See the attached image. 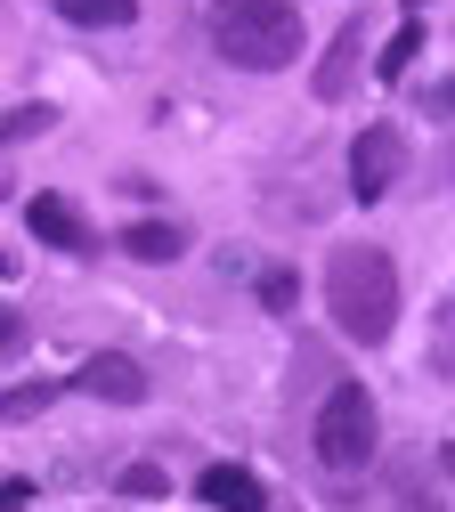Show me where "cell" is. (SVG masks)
Instances as JSON below:
<instances>
[{
	"label": "cell",
	"instance_id": "8992f818",
	"mask_svg": "<svg viewBox=\"0 0 455 512\" xmlns=\"http://www.w3.org/2000/svg\"><path fill=\"white\" fill-rule=\"evenodd\" d=\"M358 49H366V17H350V25L334 33V49L317 57V82H309V90H317L325 106H334V98H350V90H358Z\"/></svg>",
	"mask_w": 455,
	"mask_h": 512
},
{
	"label": "cell",
	"instance_id": "44dd1931",
	"mask_svg": "<svg viewBox=\"0 0 455 512\" xmlns=\"http://www.w3.org/2000/svg\"><path fill=\"white\" fill-rule=\"evenodd\" d=\"M0 187H9V171H0Z\"/></svg>",
	"mask_w": 455,
	"mask_h": 512
},
{
	"label": "cell",
	"instance_id": "9c48e42d",
	"mask_svg": "<svg viewBox=\"0 0 455 512\" xmlns=\"http://www.w3.org/2000/svg\"><path fill=\"white\" fill-rule=\"evenodd\" d=\"M122 252H130V261H179L187 236H179L171 220H130V228H122Z\"/></svg>",
	"mask_w": 455,
	"mask_h": 512
},
{
	"label": "cell",
	"instance_id": "7a4b0ae2",
	"mask_svg": "<svg viewBox=\"0 0 455 512\" xmlns=\"http://www.w3.org/2000/svg\"><path fill=\"white\" fill-rule=\"evenodd\" d=\"M212 49L244 74H285L301 57V17L285 0H212Z\"/></svg>",
	"mask_w": 455,
	"mask_h": 512
},
{
	"label": "cell",
	"instance_id": "ac0fdd59",
	"mask_svg": "<svg viewBox=\"0 0 455 512\" xmlns=\"http://www.w3.org/2000/svg\"><path fill=\"white\" fill-rule=\"evenodd\" d=\"M25 496H33V488H25V480H9V488H0V512H25Z\"/></svg>",
	"mask_w": 455,
	"mask_h": 512
},
{
	"label": "cell",
	"instance_id": "52a82bcc",
	"mask_svg": "<svg viewBox=\"0 0 455 512\" xmlns=\"http://www.w3.org/2000/svg\"><path fill=\"white\" fill-rule=\"evenodd\" d=\"M195 496L220 504V512H269V488H260V472H244V464H212V472H195Z\"/></svg>",
	"mask_w": 455,
	"mask_h": 512
},
{
	"label": "cell",
	"instance_id": "3957f363",
	"mask_svg": "<svg viewBox=\"0 0 455 512\" xmlns=\"http://www.w3.org/2000/svg\"><path fill=\"white\" fill-rule=\"evenodd\" d=\"M374 439H382L374 391H366V382H334L325 407H317V464L325 472H366L374 464Z\"/></svg>",
	"mask_w": 455,
	"mask_h": 512
},
{
	"label": "cell",
	"instance_id": "4fadbf2b",
	"mask_svg": "<svg viewBox=\"0 0 455 512\" xmlns=\"http://www.w3.org/2000/svg\"><path fill=\"white\" fill-rule=\"evenodd\" d=\"M415 49H423V25H415V17H407V25H399V33H390V49H382V82H399V74H407V66H415Z\"/></svg>",
	"mask_w": 455,
	"mask_h": 512
},
{
	"label": "cell",
	"instance_id": "5bb4252c",
	"mask_svg": "<svg viewBox=\"0 0 455 512\" xmlns=\"http://www.w3.org/2000/svg\"><path fill=\"white\" fill-rule=\"evenodd\" d=\"M260 301H269V309H293V301H301V277H293V269H260Z\"/></svg>",
	"mask_w": 455,
	"mask_h": 512
},
{
	"label": "cell",
	"instance_id": "9a60e30c",
	"mask_svg": "<svg viewBox=\"0 0 455 512\" xmlns=\"http://www.w3.org/2000/svg\"><path fill=\"white\" fill-rule=\"evenodd\" d=\"M49 399H57V382H33V391H9V399H0V415L17 423V415H41Z\"/></svg>",
	"mask_w": 455,
	"mask_h": 512
},
{
	"label": "cell",
	"instance_id": "ba28073f",
	"mask_svg": "<svg viewBox=\"0 0 455 512\" xmlns=\"http://www.w3.org/2000/svg\"><path fill=\"white\" fill-rule=\"evenodd\" d=\"M25 220H33V236H41V244H57V252H90V220L65 204V196H33V204H25Z\"/></svg>",
	"mask_w": 455,
	"mask_h": 512
},
{
	"label": "cell",
	"instance_id": "30bf717a",
	"mask_svg": "<svg viewBox=\"0 0 455 512\" xmlns=\"http://www.w3.org/2000/svg\"><path fill=\"white\" fill-rule=\"evenodd\" d=\"M49 9H57L65 25H90V33H106V25H130V17H139L130 0H49Z\"/></svg>",
	"mask_w": 455,
	"mask_h": 512
},
{
	"label": "cell",
	"instance_id": "2e32d148",
	"mask_svg": "<svg viewBox=\"0 0 455 512\" xmlns=\"http://www.w3.org/2000/svg\"><path fill=\"white\" fill-rule=\"evenodd\" d=\"M122 496H163V472H155V464H130V472H122Z\"/></svg>",
	"mask_w": 455,
	"mask_h": 512
},
{
	"label": "cell",
	"instance_id": "8fae6325",
	"mask_svg": "<svg viewBox=\"0 0 455 512\" xmlns=\"http://www.w3.org/2000/svg\"><path fill=\"white\" fill-rule=\"evenodd\" d=\"M390 512H447V504L431 496V480L415 464H390Z\"/></svg>",
	"mask_w": 455,
	"mask_h": 512
},
{
	"label": "cell",
	"instance_id": "5b68a950",
	"mask_svg": "<svg viewBox=\"0 0 455 512\" xmlns=\"http://www.w3.org/2000/svg\"><path fill=\"white\" fill-rule=\"evenodd\" d=\"M74 391H90V399H106V407H139V399H147V374H139V358L98 350V358H82Z\"/></svg>",
	"mask_w": 455,
	"mask_h": 512
},
{
	"label": "cell",
	"instance_id": "7c38bea8",
	"mask_svg": "<svg viewBox=\"0 0 455 512\" xmlns=\"http://www.w3.org/2000/svg\"><path fill=\"white\" fill-rule=\"evenodd\" d=\"M41 131H57V106H9V114H0V147H17V139H41Z\"/></svg>",
	"mask_w": 455,
	"mask_h": 512
},
{
	"label": "cell",
	"instance_id": "277c9868",
	"mask_svg": "<svg viewBox=\"0 0 455 512\" xmlns=\"http://www.w3.org/2000/svg\"><path fill=\"white\" fill-rule=\"evenodd\" d=\"M399 163H407V147H399V131H390V122L358 131V147H350V196H358V204H382L390 179H399Z\"/></svg>",
	"mask_w": 455,
	"mask_h": 512
},
{
	"label": "cell",
	"instance_id": "ffe728a7",
	"mask_svg": "<svg viewBox=\"0 0 455 512\" xmlns=\"http://www.w3.org/2000/svg\"><path fill=\"white\" fill-rule=\"evenodd\" d=\"M0 277H9V252H0Z\"/></svg>",
	"mask_w": 455,
	"mask_h": 512
},
{
	"label": "cell",
	"instance_id": "e0dca14e",
	"mask_svg": "<svg viewBox=\"0 0 455 512\" xmlns=\"http://www.w3.org/2000/svg\"><path fill=\"white\" fill-rule=\"evenodd\" d=\"M17 342H25V317H17V309H0V358H9Z\"/></svg>",
	"mask_w": 455,
	"mask_h": 512
},
{
	"label": "cell",
	"instance_id": "d6986e66",
	"mask_svg": "<svg viewBox=\"0 0 455 512\" xmlns=\"http://www.w3.org/2000/svg\"><path fill=\"white\" fill-rule=\"evenodd\" d=\"M439 472H447V488H455V439H447V447H439Z\"/></svg>",
	"mask_w": 455,
	"mask_h": 512
},
{
	"label": "cell",
	"instance_id": "6da1fadb",
	"mask_svg": "<svg viewBox=\"0 0 455 512\" xmlns=\"http://www.w3.org/2000/svg\"><path fill=\"white\" fill-rule=\"evenodd\" d=\"M325 309L350 342H390L399 326V269L382 244H334L325 252Z\"/></svg>",
	"mask_w": 455,
	"mask_h": 512
}]
</instances>
